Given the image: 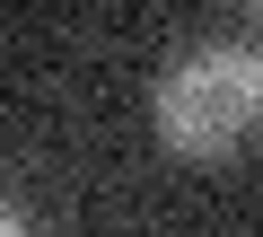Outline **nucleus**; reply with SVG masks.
I'll return each instance as SVG.
<instances>
[{
  "instance_id": "f257e3e1",
  "label": "nucleus",
  "mask_w": 263,
  "mask_h": 237,
  "mask_svg": "<svg viewBox=\"0 0 263 237\" xmlns=\"http://www.w3.org/2000/svg\"><path fill=\"white\" fill-rule=\"evenodd\" d=\"M263 132V35L184 44L158 79V141L176 158H228Z\"/></svg>"
},
{
  "instance_id": "f03ea898",
  "label": "nucleus",
  "mask_w": 263,
  "mask_h": 237,
  "mask_svg": "<svg viewBox=\"0 0 263 237\" xmlns=\"http://www.w3.org/2000/svg\"><path fill=\"white\" fill-rule=\"evenodd\" d=\"M0 237H27V220H18V211H9V202H0Z\"/></svg>"
},
{
  "instance_id": "7ed1b4c3",
  "label": "nucleus",
  "mask_w": 263,
  "mask_h": 237,
  "mask_svg": "<svg viewBox=\"0 0 263 237\" xmlns=\"http://www.w3.org/2000/svg\"><path fill=\"white\" fill-rule=\"evenodd\" d=\"M254 18H263V9H254Z\"/></svg>"
}]
</instances>
